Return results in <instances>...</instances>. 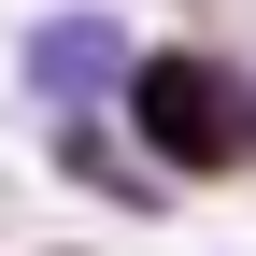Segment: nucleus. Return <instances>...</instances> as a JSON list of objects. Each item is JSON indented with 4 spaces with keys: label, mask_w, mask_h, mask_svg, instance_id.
<instances>
[{
    "label": "nucleus",
    "mask_w": 256,
    "mask_h": 256,
    "mask_svg": "<svg viewBox=\"0 0 256 256\" xmlns=\"http://www.w3.org/2000/svg\"><path fill=\"white\" fill-rule=\"evenodd\" d=\"M142 128L171 156H228V100H214V72H156L142 86Z\"/></svg>",
    "instance_id": "1"
}]
</instances>
